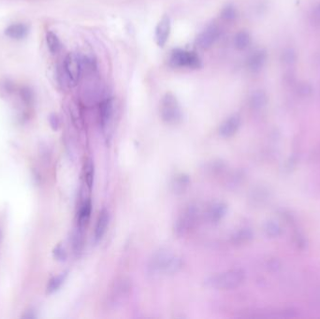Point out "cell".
I'll return each mask as SVG.
<instances>
[{
	"label": "cell",
	"instance_id": "1",
	"mask_svg": "<svg viewBox=\"0 0 320 319\" xmlns=\"http://www.w3.org/2000/svg\"><path fill=\"white\" fill-rule=\"evenodd\" d=\"M184 265V261L179 256L174 255L168 249H160L151 257L147 272L153 278L170 276L178 273Z\"/></svg>",
	"mask_w": 320,
	"mask_h": 319
},
{
	"label": "cell",
	"instance_id": "2",
	"mask_svg": "<svg viewBox=\"0 0 320 319\" xmlns=\"http://www.w3.org/2000/svg\"><path fill=\"white\" fill-rule=\"evenodd\" d=\"M244 279L245 273L242 269H229L207 277L204 280V286L210 290H234L240 287Z\"/></svg>",
	"mask_w": 320,
	"mask_h": 319
},
{
	"label": "cell",
	"instance_id": "3",
	"mask_svg": "<svg viewBox=\"0 0 320 319\" xmlns=\"http://www.w3.org/2000/svg\"><path fill=\"white\" fill-rule=\"evenodd\" d=\"M160 116L165 123L175 125L180 123L183 118V111L177 99L171 94L167 93L160 102Z\"/></svg>",
	"mask_w": 320,
	"mask_h": 319
},
{
	"label": "cell",
	"instance_id": "4",
	"mask_svg": "<svg viewBox=\"0 0 320 319\" xmlns=\"http://www.w3.org/2000/svg\"><path fill=\"white\" fill-rule=\"evenodd\" d=\"M131 291V285L130 281L126 278H120L116 280L106 297V303L109 307L116 308L123 305L130 297Z\"/></svg>",
	"mask_w": 320,
	"mask_h": 319
},
{
	"label": "cell",
	"instance_id": "5",
	"mask_svg": "<svg viewBox=\"0 0 320 319\" xmlns=\"http://www.w3.org/2000/svg\"><path fill=\"white\" fill-rule=\"evenodd\" d=\"M199 215L200 211L197 205L189 204L188 206H187L174 224L175 233L180 237L187 234L197 225Z\"/></svg>",
	"mask_w": 320,
	"mask_h": 319
},
{
	"label": "cell",
	"instance_id": "6",
	"mask_svg": "<svg viewBox=\"0 0 320 319\" xmlns=\"http://www.w3.org/2000/svg\"><path fill=\"white\" fill-rule=\"evenodd\" d=\"M170 63L175 68H187V69H199L201 66L200 57L189 51L174 50L170 56Z\"/></svg>",
	"mask_w": 320,
	"mask_h": 319
},
{
	"label": "cell",
	"instance_id": "7",
	"mask_svg": "<svg viewBox=\"0 0 320 319\" xmlns=\"http://www.w3.org/2000/svg\"><path fill=\"white\" fill-rule=\"evenodd\" d=\"M81 69H82L81 60L77 54L70 53L66 56L63 64V70H64V75L68 79L70 84L75 85L78 82V80L80 79Z\"/></svg>",
	"mask_w": 320,
	"mask_h": 319
},
{
	"label": "cell",
	"instance_id": "8",
	"mask_svg": "<svg viewBox=\"0 0 320 319\" xmlns=\"http://www.w3.org/2000/svg\"><path fill=\"white\" fill-rule=\"evenodd\" d=\"M114 115V100L109 98L103 100L100 105V124L102 130H109Z\"/></svg>",
	"mask_w": 320,
	"mask_h": 319
},
{
	"label": "cell",
	"instance_id": "9",
	"mask_svg": "<svg viewBox=\"0 0 320 319\" xmlns=\"http://www.w3.org/2000/svg\"><path fill=\"white\" fill-rule=\"evenodd\" d=\"M220 34V29L217 26L211 25L199 35L197 39V44L201 49H208L219 39Z\"/></svg>",
	"mask_w": 320,
	"mask_h": 319
},
{
	"label": "cell",
	"instance_id": "10",
	"mask_svg": "<svg viewBox=\"0 0 320 319\" xmlns=\"http://www.w3.org/2000/svg\"><path fill=\"white\" fill-rule=\"evenodd\" d=\"M170 33V19L169 16L165 15L162 17L156 27L155 32V39L157 41V44L160 47H164V45L167 43L169 40V36Z\"/></svg>",
	"mask_w": 320,
	"mask_h": 319
},
{
	"label": "cell",
	"instance_id": "11",
	"mask_svg": "<svg viewBox=\"0 0 320 319\" xmlns=\"http://www.w3.org/2000/svg\"><path fill=\"white\" fill-rule=\"evenodd\" d=\"M240 126V116L238 114H233L221 124L218 131L223 138H230L237 133Z\"/></svg>",
	"mask_w": 320,
	"mask_h": 319
},
{
	"label": "cell",
	"instance_id": "12",
	"mask_svg": "<svg viewBox=\"0 0 320 319\" xmlns=\"http://www.w3.org/2000/svg\"><path fill=\"white\" fill-rule=\"evenodd\" d=\"M228 212V207L223 202H214L211 204L205 212V216L207 221L212 224H217L224 218Z\"/></svg>",
	"mask_w": 320,
	"mask_h": 319
},
{
	"label": "cell",
	"instance_id": "13",
	"mask_svg": "<svg viewBox=\"0 0 320 319\" xmlns=\"http://www.w3.org/2000/svg\"><path fill=\"white\" fill-rule=\"evenodd\" d=\"M110 222V213L108 210L102 209L100 213V215L97 220L96 223V228H95V239L99 241L103 238L104 234L106 233L108 226Z\"/></svg>",
	"mask_w": 320,
	"mask_h": 319
},
{
	"label": "cell",
	"instance_id": "14",
	"mask_svg": "<svg viewBox=\"0 0 320 319\" xmlns=\"http://www.w3.org/2000/svg\"><path fill=\"white\" fill-rule=\"evenodd\" d=\"M91 213H92V203L91 200L87 199L81 203L79 211L78 228L80 230H84L87 227L90 220Z\"/></svg>",
	"mask_w": 320,
	"mask_h": 319
},
{
	"label": "cell",
	"instance_id": "15",
	"mask_svg": "<svg viewBox=\"0 0 320 319\" xmlns=\"http://www.w3.org/2000/svg\"><path fill=\"white\" fill-rule=\"evenodd\" d=\"M5 34L13 40H23L28 34V27L24 24H12L6 28Z\"/></svg>",
	"mask_w": 320,
	"mask_h": 319
},
{
	"label": "cell",
	"instance_id": "16",
	"mask_svg": "<svg viewBox=\"0 0 320 319\" xmlns=\"http://www.w3.org/2000/svg\"><path fill=\"white\" fill-rule=\"evenodd\" d=\"M170 185H171V189L175 194H182L190 185V178L188 175L185 173H180L173 177Z\"/></svg>",
	"mask_w": 320,
	"mask_h": 319
},
{
	"label": "cell",
	"instance_id": "17",
	"mask_svg": "<svg viewBox=\"0 0 320 319\" xmlns=\"http://www.w3.org/2000/svg\"><path fill=\"white\" fill-rule=\"evenodd\" d=\"M266 58H267V54L264 51L255 52L249 57L248 62H247L248 68L254 72L260 71L263 68V66L266 62Z\"/></svg>",
	"mask_w": 320,
	"mask_h": 319
},
{
	"label": "cell",
	"instance_id": "18",
	"mask_svg": "<svg viewBox=\"0 0 320 319\" xmlns=\"http://www.w3.org/2000/svg\"><path fill=\"white\" fill-rule=\"evenodd\" d=\"M252 237H253L252 230L249 229H240L231 236V241L234 244H242L249 241L252 239Z\"/></svg>",
	"mask_w": 320,
	"mask_h": 319
},
{
	"label": "cell",
	"instance_id": "19",
	"mask_svg": "<svg viewBox=\"0 0 320 319\" xmlns=\"http://www.w3.org/2000/svg\"><path fill=\"white\" fill-rule=\"evenodd\" d=\"M267 96L263 91H257L251 97V107L254 110H260L267 104Z\"/></svg>",
	"mask_w": 320,
	"mask_h": 319
},
{
	"label": "cell",
	"instance_id": "20",
	"mask_svg": "<svg viewBox=\"0 0 320 319\" xmlns=\"http://www.w3.org/2000/svg\"><path fill=\"white\" fill-rule=\"evenodd\" d=\"M251 42V37L248 32L240 31L234 38V45L238 50L246 49Z\"/></svg>",
	"mask_w": 320,
	"mask_h": 319
},
{
	"label": "cell",
	"instance_id": "21",
	"mask_svg": "<svg viewBox=\"0 0 320 319\" xmlns=\"http://www.w3.org/2000/svg\"><path fill=\"white\" fill-rule=\"evenodd\" d=\"M46 43L48 46V49L52 53H56L61 49V42L59 38L55 33L53 31H48L46 33Z\"/></svg>",
	"mask_w": 320,
	"mask_h": 319
},
{
	"label": "cell",
	"instance_id": "22",
	"mask_svg": "<svg viewBox=\"0 0 320 319\" xmlns=\"http://www.w3.org/2000/svg\"><path fill=\"white\" fill-rule=\"evenodd\" d=\"M83 175H84V182L88 188L91 189L94 183V176H95V166L91 160H88L84 166H83Z\"/></svg>",
	"mask_w": 320,
	"mask_h": 319
},
{
	"label": "cell",
	"instance_id": "23",
	"mask_svg": "<svg viewBox=\"0 0 320 319\" xmlns=\"http://www.w3.org/2000/svg\"><path fill=\"white\" fill-rule=\"evenodd\" d=\"M83 230H80L78 228V230L73 235V239H72L73 249L75 250L76 252H80L81 249L83 248V243H84Z\"/></svg>",
	"mask_w": 320,
	"mask_h": 319
},
{
	"label": "cell",
	"instance_id": "24",
	"mask_svg": "<svg viewBox=\"0 0 320 319\" xmlns=\"http://www.w3.org/2000/svg\"><path fill=\"white\" fill-rule=\"evenodd\" d=\"M264 230H265L266 234L268 236H270V237H277V236L280 235V226L276 222H274V221H269V222H267L265 224Z\"/></svg>",
	"mask_w": 320,
	"mask_h": 319
},
{
	"label": "cell",
	"instance_id": "25",
	"mask_svg": "<svg viewBox=\"0 0 320 319\" xmlns=\"http://www.w3.org/2000/svg\"><path fill=\"white\" fill-rule=\"evenodd\" d=\"M221 17L227 21H233L237 17V10L233 5H227L222 11H221Z\"/></svg>",
	"mask_w": 320,
	"mask_h": 319
},
{
	"label": "cell",
	"instance_id": "26",
	"mask_svg": "<svg viewBox=\"0 0 320 319\" xmlns=\"http://www.w3.org/2000/svg\"><path fill=\"white\" fill-rule=\"evenodd\" d=\"M281 59L285 65H289V66L293 65L297 60V54L295 51L292 49H287L283 52Z\"/></svg>",
	"mask_w": 320,
	"mask_h": 319
},
{
	"label": "cell",
	"instance_id": "27",
	"mask_svg": "<svg viewBox=\"0 0 320 319\" xmlns=\"http://www.w3.org/2000/svg\"><path fill=\"white\" fill-rule=\"evenodd\" d=\"M66 273H63L61 274L59 276H56V277H53V279L51 280L50 283H49V286H48V291L49 292H54L56 290H58L61 287V285L64 283V281L66 279Z\"/></svg>",
	"mask_w": 320,
	"mask_h": 319
},
{
	"label": "cell",
	"instance_id": "28",
	"mask_svg": "<svg viewBox=\"0 0 320 319\" xmlns=\"http://www.w3.org/2000/svg\"><path fill=\"white\" fill-rule=\"evenodd\" d=\"M53 256L55 259L62 261L67 259V253L61 245H58L55 249L53 250Z\"/></svg>",
	"mask_w": 320,
	"mask_h": 319
},
{
	"label": "cell",
	"instance_id": "29",
	"mask_svg": "<svg viewBox=\"0 0 320 319\" xmlns=\"http://www.w3.org/2000/svg\"><path fill=\"white\" fill-rule=\"evenodd\" d=\"M298 93L300 96H308L312 93V87L308 83H302L298 86Z\"/></svg>",
	"mask_w": 320,
	"mask_h": 319
},
{
	"label": "cell",
	"instance_id": "30",
	"mask_svg": "<svg viewBox=\"0 0 320 319\" xmlns=\"http://www.w3.org/2000/svg\"><path fill=\"white\" fill-rule=\"evenodd\" d=\"M311 19H312V22L313 24L315 25H318L320 26V4L318 5L314 10L312 12V15H311Z\"/></svg>",
	"mask_w": 320,
	"mask_h": 319
},
{
	"label": "cell",
	"instance_id": "31",
	"mask_svg": "<svg viewBox=\"0 0 320 319\" xmlns=\"http://www.w3.org/2000/svg\"><path fill=\"white\" fill-rule=\"evenodd\" d=\"M51 124H52V127L54 129V130H57L58 126H59V122H58V119L56 116H53L51 118Z\"/></svg>",
	"mask_w": 320,
	"mask_h": 319
}]
</instances>
